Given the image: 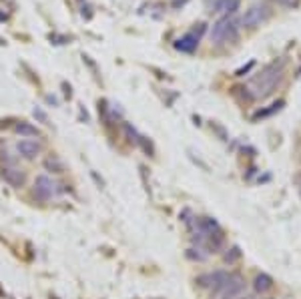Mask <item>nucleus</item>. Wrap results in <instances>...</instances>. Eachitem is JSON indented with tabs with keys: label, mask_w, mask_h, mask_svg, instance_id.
<instances>
[{
	"label": "nucleus",
	"mask_w": 301,
	"mask_h": 299,
	"mask_svg": "<svg viewBox=\"0 0 301 299\" xmlns=\"http://www.w3.org/2000/svg\"><path fill=\"white\" fill-rule=\"evenodd\" d=\"M283 78V63H271L265 69L261 70L259 74H255L247 87V91L251 92V96L255 98H265L267 94L275 91V87L279 85V81Z\"/></svg>",
	"instance_id": "obj_1"
},
{
	"label": "nucleus",
	"mask_w": 301,
	"mask_h": 299,
	"mask_svg": "<svg viewBox=\"0 0 301 299\" xmlns=\"http://www.w3.org/2000/svg\"><path fill=\"white\" fill-rule=\"evenodd\" d=\"M239 21L235 16H223L221 21L213 24L211 28V41L221 45V43H231L239 36Z\"/></svg>",
	"instance_id": "obj_2"
},
{
	"label": "nucleus",
	"mask_w": 301,
	"mask_h": 299,
	"mask_svg": "<svg viewBox=\"0 0 301 299\" xmlns=\"http://www.w3.org/2000/svg\"><path fill=\"white\" fill-rule=\"evenodd\" d=\"M269 16H271V8H269V4L261 2V4H253V6L243 14V18H241L239 23L243 24L245 28H255V26H259V24L265 23Z\"/></svg>",
	"instance_id": "obj_3"
},
{
	"label": "nucleus",
	"mask_w": 301,
	"mask_h": 299,
	"mask_svg": "<svg viewBox=\"0 0 301 299\" xmlns=\"http://www.w3.org/2000/svg\"><path fill=\"white\" fill-rule=\"evenodd\" d=\"M56 193H58V189H56V185H54V181H52L50 177H47V175H38V177H36L32 195H34L38 201H50L52 195H56Z\"/></svg>",
	"instance_id": "obj_4"
},
{
	"label": "nucleus",
	"mask_w": 301,
	"mask_h": 299,
	"mask_svg": "<svg viewBox=\"0 0 301 299\" xmlns=\"http://www.w3.org/2000/svg\"><path fill=\"white\" fill-rule=\"evenodd\" d=\"M245 289V279L239 273H231V277L227 279V283L223 285V289L219 291L221 299H237Z\"/></svg>",
	"instance_id": "obj_5"
},
{
	"label": "nucleus",
	"mask_w": 301,
	"mask_h": 299,
	"mask_svg": "<svg viewBox=\"0 0 301 299\" xmlns=\"http://www.w3.org/2000/svg\"><path fill=\"white\" fill-rule=\"evenodd\" d=\"M0 177L4 179V183H8L12 189H21L26 183V173L23 169H18L16 165L14 167H2L0 169Z\"/></svg>",
	"instance_id": "obj_6"
},
{
	"label": "nucleus",
	"mask_w": 301,
	"mask_h": 299,
	"mask_svg": "<svg viewBox=\"0 0 301 299\" xmlns=\"http://www.w3.org/2000/svg\"><path fill=\"white\" fill-rule=\"evenodd\" d=\"M16 151L21 153V157H23V159H26V161H32V159H36V157L41 155L43 145H41V143H36V141L24 138V141H18Z\"/></svg>",
	"instance_id": "obj_7"
},
{
	"label": "nucleus",
	"mask_w": 301,
	"mask_h": 299,
	"mask_svg": "<svg viewBox=\"0 0 301 299\" xmlns=\"http://www.w3.org/2000/svg\"><path fill=\"white\" fill-rule=\"evenodd\" d=\"M199 41H201V38H199L195 32H187V34H183L181 38H177V41H175V48H177V50H181V52L191 54V52H195V50H197Z\"/></svg>",
	"instance_id": "obj_8"
},
{
	"label": "nucleus",
	"mask_w": 301,
	"mask_h": 299,
	"mask_svg": "<svg viewBox=\"0 0 301 299\" xmlns=\"http://www.w3.org/2000/svg\"><path fill=\"white\" fill-rule=\"evenodd\" d=\"M255 291L257 293H267L273 289V277L267 275V273H259L255 277V283H253Z\"/></svg>",
	"instance_id": "obj_9"
},
{
	"label": "nucleus",
	"mask_w": 301,
	"mask_h": 299,
	"mask_svg": "<svg viewBox=\"0 0 301 299\" xmlns=\"http://www.w3.org/2000/svg\"><path fill=\"white\" fill-rule=\"evenodd\" d=\"M45 169H47L48 173H54V175H63L67 171L65 163L61 161L56 155H48L47 159H45Z\"/></svg>",
	"instance_id": "obj_10"
},
{
	"label": "nucleus",
	"mask_w": 301,
	"mask_h": 299,
	"mask_svg": "<svg viewBox=\"0 0 301 299\" xmlns=\"http://www.w3.org/2000/svg\"><path fill=\"white\" fill-rule=\"evenodd\" d=\"M14 133H18L21 137H41V131L26 121H21L14 125Z\"/></svg>",
	"instance_id": "obj_11"
},
{
	"label": "nucleus",
	"mask_w": 301,
	"mask_h": 299,
	"mask_svg": "<svg viewBox=\"0 0 301 299\" xmlns=\"http://www.w3.org/2000/svg\"><path fill=\"white\" fill-rule=\"evenodd\" d=\"M239 4H241V0H225V4H223L225 16H233L239 10Z\"/></svg>",
	"instance_id": "obj_12"
},
{
	"label": "nucleus",
	"mask_w": 301,
	"mask_h": 299,
	"mask_svg": "<svg viewBox=\"0 0 301 299\" xmlns=\"http://www.w3.org/2000/svg\"><path fill=\"white\" fill-rule=\"evenodd\" d=\"M283 105H285L283 101H277V103H273V105H271V109H265V111H259V113L255 115V118H263V116L273 115V113H277V111H279V109H281V107H283Z\"/></svg>",
	"instance_id": "obj_13"
},
{
	"label": "nucleus",
	"mask_w": 301,
	"mask_h": 299,
	"mask_svg": "<svg viewBox=\"0 0 301 299\" xmlns=\"http://www.w3.org/2000/svg\"><path fill=\"white\" fill-rule=\"evenodd\" d=\"M123 129H125V133H127V137H129V141H131L133 145H139L141 135H139V133H137V131H135V129H133V127H131V125H129V123H125V125H123Z\"/></svg>",
	"instance_id": "obj_14"
},
{
	"label": "nucleus",
	"mask_w": 301,
	"mask_h": 299,
	"mask_svg": "<svg viewBox=\"0 0 301 299\" xmlns=\"http://www.w3.org/2000/svg\"><path fill=\"white\" fill-rule=\"evenodd\" d=\"M239 257H241V251H239V247L235 245V247H231V249H229V251L225 253V261H227V263L231 265V263H235V261H237Z\"/></svg>",
	"instance_id": "obj_15"
},
{
	"label": "nucleus",
	"mask_w": 301,
	"mask_h": 299,
	"mask_svg": "<svg viewBox=\"0 0 301 299\" xmlns=\"http://www.w3.org/2000/svg\"><path fill=\"white\" fill-rule=\"evenodd\" d=\"M223 4H225V0H207V6L211 12H221Z\"/></svg>",
	"instance_id": "obj_16"
},
{
	"label": "nucleus",
	"mask_w": 301,
	"mask_h": 299,
	"mask_svg": "<svg viewBox=\"0 0 301 299\" xmlns=\"http://www.w3.org/2000/svg\"><path fill=\"white\" fill-rule=\"evenodd\" d=\"M32 115H34V118L36 121H41L43 125H48V115L41 109V107H34V111H32Z\"/></svg>",
	"instance_id": "obj_17"
},
{
	"label": "nucleus",
	"mask_w": 301,
	"mask_h": 299,
	"mask_svg": "<svg viewBox=\"0 0 301 299\" xmlns=\"http://www.w3.org/2000/svg\"><path fill=\"white\" fill-rule=\"evenodd\" d=\"M279 6H285V8H293V6H297V2L299 0H275Z\"/></svg>",
	"instance_id": "obj_18"
},
{
	"label": "nucleus",
	"mask_w": 301,
	"mask_h": 299,
	"mask_svg": "<svg viewBox=\"0 0 301 299\" xmlns=\"http://www.w3.org/2000/svg\"><path fill=\"white\" fill-rule=\"evenodd\" d=\"M251 67H253V63H249L247 67H243V69H239V70H237V76H243V72H247V70L251 69Z\"/></svg>",
	"instance_id": "obj_19"
},
{
	"label": "nucleus",
	"mask_w": 301,
	"mask_h": 299,
	"mask_svg": "<svg viewBox=\"0 0 301 299\" xmlns=\"http://www.w3.org/2000/svg\"><path fill=\"white\" fill-rule=\"evenodd\" d=\"M6 21H8V14L4 10H0V23H6Z\"/></svg>",
	"instance_id": "obj_20"
},
{
	"label": "nucleus",
	"mask_w": 301,
	"mask_h": 299,
	"mask_svg": "<svg viewBox=\"0 0 301 299\" xmlns=\"http://www.w3.org/2000/svg\"><path fill=\"white\" fill-rule=\"evenodd\" d=\"M241 299H255L253 295H245V297H241Z\"/></svg>",
	"instance_id": "obj_21"
},
{
	"label": "nucleus",
	"mask_w": 301,
	"mask_h": 299,
	"mask_svg": "<svg viewBox=\"0 0 301 299\" xmlns=\"http://www.w3.org/2000/svg\"><path fill=\"white\" fill-rule=\"evenodd\" d=\"M50 299H58V297H54V295H50Z\"/></svg>",
	"instance_id": "obj_22"
}]
</instances>
